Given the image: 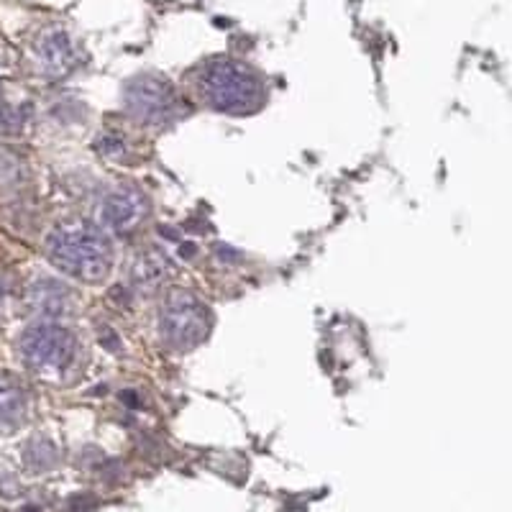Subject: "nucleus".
Listing matches in <instances>:
<instances>
[{"label": "nucleus", "instance_id": "20e7f679", "mask_svg": "<svg viewBox=\"0 0 512 512\" xmlns=\"http://www.w3.org/2000/svg\"><path fill=\"white\" fill-rule=\"evenodd\" d=\"M159 326L169 344L177 349H192L205 341L210 331L208 308L190 292L175 290L164 300Z\"/></svg>", "mask_w": 512, "mask_h": 512}, {"label": "nucleus", "instance_id": "7ed1b4c3", "mask_svg": "<svg viewBox=\"0 0 512 512\" xmlns=\"http://www.w3.org/2000/svg\"><path fill=\"white\" fill-rule=\"evenodd\" d=\"M21 356L26 367L39 377L59 379L72 369L77 359V341L67 328L41 323L29 328L21 338Z\"/></svg>", "mask_w": 512, "mask_h": 512}, {"label": "nucleus", "instance_id": "0eeeda50", "mask_svg": "<svg viewBox=\"0 0 512 512\" xmlns=\"http://www.w3.org/2000/svg\"><path fill=\"white\" fill-rule=\"evenodd\" d=\"M29 413V392L16 377L0 374V431L21 425Z\"/></svg>", "mask_w": 512, "mask_h": 512}, {"label": "nucleus", "instance_id": "423d86ee", "mask_svg": "<svg viewBox=\"0 0 512 512\" xmlns=\"http://www.w3.org/2000/svg\"><path fill=\"white\" fill-rule=\"evenodd\" d=\"M146 216V198L136 187H118L108 192L98 205L100 228H111L116 233L134 231Z\"/></svg>", "mask_w": 512, "mask_h": 512}, {"label": "nucleus", "instance_id": "f03ea898", "mask_svg": "<svg viewBox=\"0 0 512 512\" xmlns=\"http://www.w3.org/2000/svg\"><path fill=\"white\" fill-rule=\"evenodd\" d=\"M198 93L210 108L223 113L256 111L264 103V82L251 67L236 62V59H210L195 75Z\"/></svg>", "mask_w": 512, "mask_h": 512}, {"label": "nucleus", "instance_id": "f257e3e1", "mask_svg": "<svg viewBox=\"0 0 512 512\" xmlns=\"http://www.w3.org/2000/svg\"><path fill=\"white\" fill-rule=\"evenodd\" d=\"M49 262L82 282H100L111 272L113 244L103 228L88 221H70L54 228L47 239Z\"/></svg>", "mask_w": 512, "mask_h": 512}, {"label": "nucleus", "instance_id": "9d476101", "mask_svg": "<svg viewBox=\"0 0 512 512\" xmlns=\"http://www.w3.org/2000/svg\"><path fill=\"white\" fill-rule=\"evenodd\" d=\"M24 126V113L11 105H0V131H18Z\"/></svg>", "mask_w": 512, "mask_h": 512}, {"label": "nucleus", "instance_id": "6e6552de", "mask_svg": "<svg viewBox=\"0 0 512 512\" xmlns=\"http://www.w3.org/2000/svg\"><path fill=\"white\" fill-rule=\"evenodd\" d=\"M41 54H44V64H47L49 72H67L72 67V44L64 34H52L44 39V47H41Z\"/></svg>", "mask_w": 512, "mask_h": 512}, {"label": "nucleus", "instance_id": "39448f33", "mask_svg": "<svg viewBox=\"0 0 512 512\" xmlns=\"http://www.w3.org/2000/svg\"><path fill=\"white\" fill-rule=\"evenodd\" d=\"M126 108L141 123L164 126L180 118L182 100L172 82L159 75H139L126 85Z\"/></svg>", "mask_w": 512, "mask_h": 512}, {"label": "nucleus", "instance_id": "1a4fd4ad", "mask_svg": "<svg viewBox=\"0 0 512 512\" xmlns=\"http://www.w3.org/2000/svg\"><path fill=\"white\" fill-rule=\"evenodd\" d=\"M164 272H167V262L154 251H146L134 262V280L141 285H154V282L162 280Z\"/></svg>", "mask_w": 512, "mask_h": 512}]
</instances>
